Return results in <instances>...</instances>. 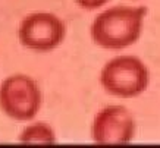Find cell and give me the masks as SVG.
<instances>
[{"mask_svg": "<svg viewBox=\"0 0 160 148\" xmlns=\"http://www.w3.org/2000/svg\"><path fill=\"white\" fill-rule=\"evenodd\" d=\"M144 6H113L98 13L91 24L92 41L106 50H123L135 44L142 32Z\"/></svg>", "mask_w": 160, "mask_h": 148, "instance_id": "6da1fadb", "label": "cell"}, {"mask_svg": "<svg viewBox=\"0 0 160 148\" xmlns=\"http://www.w3.org/2000/svg\"><path fill=\"white\" fill-rule=\"evenodd\" d=\"M100 84L110 96L134 98L148 88L150 72L146 63L137 56H116L103 66Z\"/></svg>", "mask_w": 160, "mask_h": 148, "instance_id": "7a4b0ae2", "label": "cell"}, {"mask_svg": "<svg viewBox=\"0 0 160 148\" xmlns=\"http://www.w3.org/2000/svg\"><path fill=\"white\" fill-rule=\"evenodd\" d=\"M41 106V91L32 78L15 73L0 85V109L18 122L32 120Z\"/></svg>", "mask_w": 160, "mask_h": 148, "instance_id": "3957f363", "label": "cell"}, {"mask_svg": "<svg viewBox=\"0 0 160 148\" xmlns=\"http://www.w3.org/2000/svg\"><path fill=\"white\" fill-rule=\"evenodd\" d=\"M66 27L60 18L49 12L27 15L19 25L18 37L24 47L34 52H50L65 38Z\"/></svg>", "mask_w": 160, "mask_h": 148, "instance_id": "277c9868", "label": "cell"}, {"mask_svg": "<svg viewBox=\"0 0 160 148\" xmlns=\"http://www.w3.org/2000/svg\"><path fill=\"white\" fill-rule=\"evenodd\" d=\"M135 117L125 106L110 104L94 116L91 136L98 144H126L135 135Z\"/></svg>", "mask_w": 160, "mask_h": 148, "instance_id": "5b68a950", "label": "cell"}, {"mask_svg": "<svg viewBox=\"0 0 160 148\" xmlns=\"http://www.w3.org/2000/svg\"><path fill=\"white\" fill-rule=\"evenodd\" d=\"M19 141L22 142H54L56 135L54 131L50 128V125L35 122L29 125L21 132Z\"/></svg>", "mask_w": 160, "mask_h": 148, "instance_id": "8992f818", "label": "cell"}, {"mask_svg": "<svg viewBox=\"0 0 160 148\" xmlns=\"http://www.w3.org/2000/svg\"><path fill=\"white\" fill-rule=\"evenodd\" d=\"M75 2H77L78 6L82 7V9L94 10V9H98V7L104 6L109 0H75Z\"/></svg>", "mask_w": 160, "mask_h": 148, "instance_id": "52a82bcc", "label": "cell"}]
</instances>
